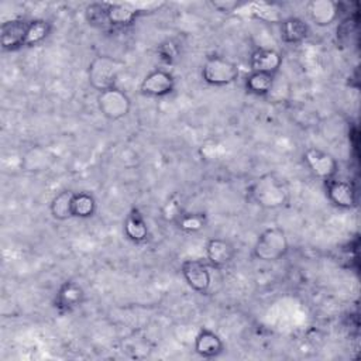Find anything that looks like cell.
<instances>
[{
	"label": "cell",
	"mask_w": 361,
	"mask_h": 361,
	"mask_svg": "<svg viewBox=\"0 0 361 361\" xmlns=\"http://www.w3.org/2000/svg\"><path fill=\"white\" fill-rule=\"evenodd\" d=\"M73 195H75V192L65 189V190L58 192L52 197V200L49 203V213L54 220L65 221V220H69L73 217V212H72Z\"/></svg>",
	"instance_id": "cell-20"
},
{
	"label": "cell",
	"mask_w": 361,
	"mask_h": 361,
	"mask_svg": "<svg viewBox=\"0 0 361 361\" xmlns=\"http://www.w3.org/2000/svg\"><path fill=\"white\" fill-rule=\"evenodd\" d=\"M123 69V63L113 56L99 55L94 56L87 68V79L93 89L97 92L117 86V78Z\"/></svg>",
	"instance_id": "cell-4"
},
{
	"label": "cell",
	"mask_w": 361,
	"mask_h": 361,
	"mask_svg": "<svg viewBox=\"0 0 361 361\" xmlns=\"http://www.w3.org/2000/svg\"><path fill=\"white\" fill-rule=\"evenodd\" d=\"M307 14L317 27H327L337 21L340 6L334 0H312L307 4Z\"/></svg>",
	"instance_id": "cell-16"
},
{
	"label": "cell",
	"mask_w": 361,
	"mask_h": 361,
	"mask_svg": "<svg viewBox=\"0 0 361 361\" xmlns=\"http://www.w3.org/2000/svg\"><path fill=\"white\" fill-rule=\"evenodd\" d=\"M289 251L286 233L278 227H268L259 233L252 247V255L262 262H275L282 259Z\"/></svg>",
	"instance_id": "cell-2"
},
{
	"label": "cell",
	"mask_w": 361,
	"mask_h": 361,
	"mask_svg": "<svg viewBox=\"0 0 361 361\" xmlns=\"http://www.w3.org/2000/svg\"><path fill=\"white\" fill-rule=\"evenodd\" d=\"M97 210V202L94 196L89 192H75L72 202L73 217L90 219Z\"/></svg>",
	"instance_id": "cell-22"
},
{
	"label": "cell",
	"mask_w": 361,
	"mask_h": 361,
	"mask_svg": "<svg viewBox=\"0 0 361 361\" xmlns=\"http://www.w3.org/2000/svg\"><path fill=\"white\" fill-rule=\"evenodd\" d=\"M30 20L11 18L0 25V45L3 51L14 52L25 47V34Z\"/></svg>",
	"instance_id": "cell-9"
},
{
	"label": "cell",
	"mask_w": 361,
	"mask_h": 361,
	"mask_svg": "<svg viewBox=\"0 0 361 361\" xmlns=\"http://www.w3.org/2000/svg\"><path fill=\"white\" fill-rule=\"evenodd\" d=\"M96 102L100 114L110 121H118L124 118L131 110L130 96L118 86L99 92Z\"/></svg>",
	"instance_id": "cell-5"
},
{
	"label": "cell",
	"mask_w": 361,
	"mask_h": 361,
	"mask_svg": "<svg viewBox=\"0 0 361 361\" xmlns=\"http://www.w3.org/2000/svg\"><path fill=\"white\" fill-rule=\"evenodd\" d=\"M180 274L186 283L197 293L206 295L212 285L209 267L200 259H185L180 265Z\"/></svg>",
	"instance_id": "cell-10"
},
{
	"label": "cell",
	"mask_w": 361,
	"mask_h": 361,
	"mask_svg": "<svg viewBox=\"0 0 361 361\" xmlns=\"http://www.w3.org/2000/svg\"><path fill=\"white\" fill-rule=\"evenodd\" d=\"M142 13L133 3H107L106 4V24L113 28H124L133 25Z\"/></svg>",
	"instance_id": "cell-13"
},
{
	"label": "cell",
	"mask_w": 361,
	"mask_h": 361,
	"mask_svg": "<svg viewBox=\"0 0 361 361\" xmlns=\"http://www.w3.org/2000/svg\"><path fill=\"white\" fill-rule=\"evenodd\" d=\"M204 251L209 265L214 269H223L228 267L235 257L234 245L228 240L221 237L209 238Z\"/></svg>",
	"instance_id": "cell-12"
},
{
	"label": "cell",
	"mask_w": 361,
	"mask_h": 361,
	"mask_svg": "<svg viewBox=\"0 0 361 361\" xmlns=\"http://www.w3.org/2000/svg\"><path fill=\"white\" fill-rule=\"evenodd\" d=\"M176 86L172 72L164 68H157L148 72L140 83V93L147 97H165L169 96Z\"/></svg>",
	"instance_id": "cell-6"
},
{
	"label": "cell",
	"mask_w": 361,
	"mask_h": 361,
	"mask_svg": "<svg viewBox=\"0 0 361 361\" xmlns=\"http://www.w3.org/2000/svg\"><path fill=\"white\" fill-rule=\"evenodd\" d=\"M212 6H213L216 10L221 11V13H230V11H233V10H235V8L238 7V1L217 0V1H212Z\"/></svg>",
	"instance_id": "cell-26"
},
{
	"label": "cell",
	"mask_w": 361,
	"mask_h": 361,
	"mask_svg": "<svg viewBox=\"0 0 361 361\" xmlns=\"http://www.w3.org/2000/svg\"><path fill=\"white\" fill-rule=\"evenodd\" d=\"M158 52H159L162 61H165L166 63H172L173 59L178 55V49H176V47L171 41H168L165 44H161L159 48H158Z\"/></svg>",
	"instance_id": "cell-25"
},
{
	"label": "cell",
	"mask_w": 361,
	"mask_h": 361,
	"mask_svg": "<svg viewBox=\"0 0 361 361\" xmlns=\"http://www.w3.org/2000/svg\"><path fill=\"white\" fill-rule=\"evenodd\" d=\"M238 65L221 55H210L202 65V79L209 86H228L238 79Z\"/></svg>",
	"instance_id": "cell-3"
},
{
	"label": "cell",
	"mask_w": 361,
	"mask_h": 361,
	"mask_svg": "<svg viewBox=\"0 0 361 361\" xmlns=\"http://www.w3.org/2000/svg\"><path fill=\"white\" fill-rule=\"evenodd\" d=\"M52 24L45 18H32L28 23L25 34V47L41 45L51 34Z\"/></svg>",
	"instance_id": "cell-21"
},
{
	"label": "cell",
	"mask_w": 361,
	"mask_h": 361,
	"mask_svg": "<svg viewBox=\"0 0 361 361\" xmlns=\"http://www.w3.org/2000/svg\"><path fill=\"white\" fill-rule=\"evenodd\" d=\"M178 228L183 233L188 234H193V233H199L202 231L206 224H207V219L203 213H183L175 220Z\"/></svg>",
	"instance_id": "cell-23"
},
{
	"label": "cell",
	"mask_w": 361,
	"mask_h": 361,
	"mask_svg": "<svg viewBox=\"0 0 361 361\" xmlns=\"http://www.w3.org/2000/svg\"><path fill=\"white\" fill-rule=\"evenodd\" d=\"M279 32H281V39L285 44L296 45V44L303 42L309 37L310 28L303 18L292 16V17L283 18L281 21Z\"/></svg>",
	"instance_id": "cell-18"
},
{
	"label": "cell",
	"mask_w": 361,
	"mask_h": 361,
	"mask_svg": "<svg viewBox=\"0 0 361 361\" xmlns=\"http://www.w3.org/2000/svg\"><path fill=\"white\" fill-rule=\"evenodd\" d=\"M282 55L272 48H255L250 55V69L254 72H265L276 75L282 66Z\"/></svg>",
	"instance_id": "cell-14"
},
{
	"label": "cell",
	"mask_w": 361,
	"mask_h": 361,
	"mask_svg": "<svg viewBox=\"0 0 361 361\" xmlns=\"http://www.w3.org/2000/svg\"><path fill=\"white\" fill-rule=\"evenodd\" d=\"M248 199L262 209H279L288 202V189L275 173H264L248 186Z\"/></svg>",
	"instance_id": "cell-1"
},
{
	"label": "cell",
	"mask_w": 361,
	"mask_h": 361,
	"mask_svg": "<svg viewBox=\"0 0 361 361\" xmlns=\"http://www.w3.org/2000/svg\"><path fill=\"white\" fill-rule=\"evenodd\" d=\"M275 76L276 75H272V73L251 71L244 79V89L247 93L252 96H258V97L267 96L274 89Z\"/></svg>",
	"instance_id": "cell-19"
},
{
	"label": "cell",
	"mask_w": 361,
	"mask_h": 361,
	"mask_svg": "<svg viewBox=\"0 0 361 361\" xmlns=\"http://www.w3.org/2000/svg\"><path fill=\"white\" fill-rule=\"evenodd\" d=\"M83 302H85L83 288L75 281H65L59 285L55 293L54 307L58 310V313L65 314L80 307Z\"/></svg>",
	"instance_id": "cell-11"
},
{
	"label": "cell",
	"mask_w": 361,
	"mask_h": 361,
	"mask_svg": "<svg viewBox=\"0 0 361 361\" xmlns=\"http://www.w3.org/2000/svg\"><path fill=\"white\" fill-rule=\"evenodd\" d=\"M193 348L195 353L203 358H216L224 351V343L217 333L202 327L195 337Z\"/></svg>",
	"instance_id": "cell-17"
},
{
	"label": "cell",
	"mask_w": 361,
	"mask_h": 361,
	"mask_svg": "<svg viewBox=\"0 0 361 361\" xmlns=\"http://www.w3.org/2000/svg\"><path fill=\"white\" fill-rule=\"evenodd\" d=\"M106 4L107 3H92L86 7L85 16L90 25L104 27L106 24Z\"/></svg>",
	"instance_id": "cell-24"
},
{
	"label": "cell",
	"mask_w": 361,
	"mask_h": 361,
	"mask_svg": "<svg viewBox=\"0 0 361 361\" xmlns=\"http://www.w3.org/2000/svg\"><path fill=\"white\" fill-rule=\"evenodd\" d=\"M123 234L128 241L134 244H142L148 240V224L142 212L138 207H131L127 213L123 223Z\"/></svg>",
	"instance_id": "cell-15"
},
{
	"label": "cell",
	"mask_w": 361,
	"mask_h": 361,
	"mask_svg": "<svg viewBox=\"0 0 361 361\" xmlns=\"http://www.w3.org/2000/svg\"><path fill=\"white\" fill-rule=\"evenodd\" d=\"M324 185L326 197L334 207L350 210L357 206V192L350 180L333 178L326 180Z\"/></svg>",
	"instance_id": "cell-8"
},
{
	"label": "cell",
	"mask_w": 361,
	"mask_h": 361,
	"mask_svg": "<svg viewBox=\"0 0 361 361\" xmlns=\"http://www.w3.org/2000/svg\"><path fill=\"white\" fill-rule=\"evenodd\" d=\"M303 161L306 164V166L309 168V171L319 179L322 180H329L336 178L337 172H338V162L337 159L316 147H309L305 149L303 152Z\"/></svg>",
	"instance_id": "cell-7"
}]
</instances>
